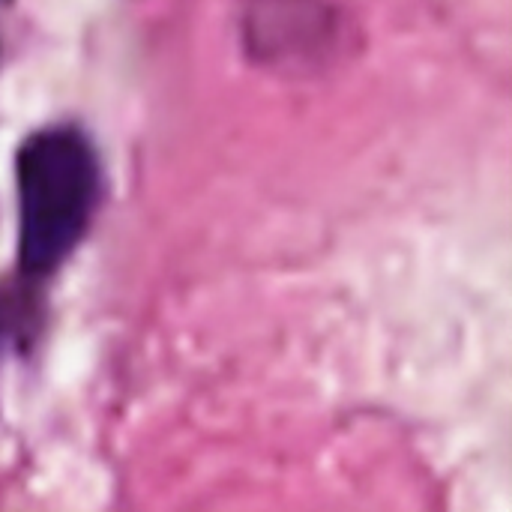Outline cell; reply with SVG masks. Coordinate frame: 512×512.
Here are the masks:
<instances>
[{"label":"cell","mask_w":512,"mask_h":512,"mask_svg":"<svg viewBox=\"0 0 512 512\" xmlns=\"http://www.w3.org/2000/svg\"><path fill=\"white\" fill-rule=\"evenodd\" d=\"M99 195L90 144L72 129L36 132L18 153L21 267L54 270L81 240Z\"/></svg>","instance_id":"6da1fadb"}]
</instances>
